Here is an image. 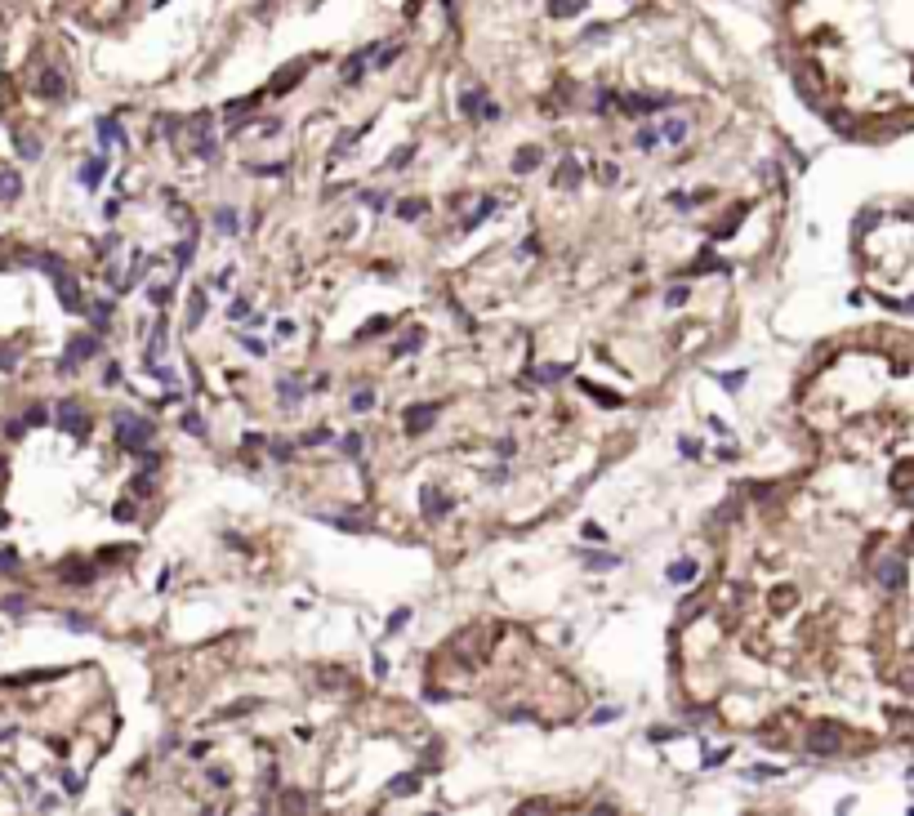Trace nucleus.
<instances>
[{
    "label": "nucleus",
    "mask_w": 914,
    "mask_h": 816,
    "mask_svg": "<svg viewBox=\"0 0 914 816\" xmlns=\"http://www.w3.org/2000/svg\"><path fill=\"white\" fill-rule=\"evenodd\" d=\"M72 94L63 58L45 45L23 0H0V206L23 196V165L45 157L31 107H58Z\"/></svg>",
    "instance_id": "f257e3e1"
},
{
    "label": "nucleus",
    "mask_w": 914,
    "mask_h": 816,
    "mask_svg": "<svg viewBox=\"0 0 914 816\" xmlns=\"http://www.w3.org/2000/svg\"><path fill=\"white\" fill-rule=\"evenodd\" d=\"M807 749H812V754H821V758L843 754V727L839 723H817V727H812V736H807Z\"/></svg>",
    "instance_id": "f03ea898"
},
{
    "label": "nucleus",
    "mask_w": 914,
    "mask_h": 816,
    "mask_svg": "<svg viewBox=\"0 0 914 816\" xmlns=\"http://www.w3.org/2000/svg\"><path fill=\"white\" fill-rule=\"evenodd\" d=\"M874 576H878V585H883L888 593H901V589H905V558H901V553H888V558H878Z\"/></svg>",
    "instance_id": "7ed1b4c3"
},
{
    "label": "nucleus",
    "mask_w": 914,
    "mask_h": 816,
    "mask_svg": "<svg viewBox=\"0 0 914 816\" xmlns=\"http://www.w3.org/2000/svg\"><path fill=\"white\" fill-rule=\"evenodd\" d=\"M620 107H625L629 116H647V112L674 107V94H647V98H638V94H625V98H620Z\"/></svg>",
    "instance_id": "20e7f679"
},
{
    "label": "nucleus",
    "mask_w": 914,
    "mask_h": 816,
    "mask_svg": "<svg viewBox=\"0 0 914 816\" xmlns=\"http://www.w3.org/2000/svg\"><path fill=\"white\" fill-rule=\"evenodd\" d=\"M437 410H442L437 402H428V406H410V410H406V433H410V438H420L424 428H433Z\"/></svg>",
    "instance_id": "39448f33"
},
{
    "label": "nucleus",
    "mask_w": 914,
    "mask_h": 816,
    "mask_svg": "<svg viewBox=\"0 0 914 816\" xmlns=\"http://www.w3.org/2000/svg\"><path fill=\"white\" fill-rule=\"evenodd\" d=\"M420 509H424V518H446V513H451V499L437 495L433 487H424L420 491Z\"/></svg>",
    "instance_id": "423d86ee"
},
{
    "label": "nucleus",
    "mask_w": 914,
    "mask_h": 816,
    "mask_svg": "<svg viewBox=\"0 0 914 816\" xmlns=\"http://www.w3.org/2000/svg\"><path fill=\"white\" fill-rule=\"evenodd\" d=\"M420 785H424V772H406V776L388 780V798H410V794H420Z\"/></svg>",
    "instance_id": "0eeeda50"
},
{
    "label": "nucleus",
    "mask_w": 914,
    "mask_h": 816,
    "mask_svg": "<svg viewBox=\"0 0 914 816\" xmlns=\"http://www.w3.org/2000/svg\"><path fill=\"white\" fill-rule=\"evenodd\" d=\"M304 72H308V63H294V68H286V72H277V80H272V94H290L299 80H304Z\"/></svg>",
    "instance_id": "6e6552de"
},
{
    "label": "nucleus",
    "mask_w": 914,
    "mask_h": 816,
    "mask_svg": "<svg viewBox=\"0 0 914 816\" xmlns=\"http://www.w3.org/2000/svg\"><path fill=\"white\" fill-rule=\"evenodd\" d=\"M540 161H544L540 147H522V152L513 157V174H531V170H540Z\"/></svg>",
    "instance_id": "1a4fd4ad"
},
{
    "label": "nucleus",
    "mask_w": 914,
    "mask_h": 816,
    "mask_svg": "<svg viewBox=\"0 0 914 816\" xmlns=\"http://www.w3.org/2000/svg\"><path fill=\"white\" fill-rule=\"evenodd\" d=\"M420 348H424V326H415V330L402 335V344L393 348V357H410V353H420Z\"/></svg>",
    "instance_id": "9d476101"
},
{
    "label": "nucleus",
    "mask_w": 914,
    "mask_h": 816,
    "mask_svg": "<svg viewBox=\"0 0 914 816\" xmlns=\"http://www.w3.org/2000/svg\"><path fill=\"white\" fill-rule=\"evenodd\" d=\"M696 562L687 558V562H669V571H664V580H669V585H687V580H696Z\"/></svg>",
    "instance_id": "9b49d317"
},
{
    "label": "nucleus",
    "mask_w": 914,
    "mask_h": 816,
    "mask_svg": "<svg viewBox=\"0 0 914 816\" xmlns=\"http://www.w3.org/2000/svg\"><path fill=\"white\" fill-rule=\"evenodd\" d=\"M687 129H691V125L683 121V116H678V121H664V125H660V143H674V147H678V143L687 139Z\"/></svg>",
    "instance_id": "f8f14e48"
},
{
    "label": "nucleus",
    "mask_w": 914,
    "mask_h": 816,
    "mask_svg": "<svg viewBox=\"0 0 914 816\" xmlns=\"http://www.w3.org/2000/svg\"><path fill=\"white\" fill-rule=\"evenodd\" d=\"M482 103H487V90H464L459 94V112L464 116H482Z\"/></svg>",
    "instance_id": "ddd939ff"
},
{
    "label": "nucleus",
    "mask_w": 914,
    "mask_h": 816,
    "mask_svg": "<svg viewBox=\"0 0 914 816\" xmlns=\"http://www.w3.org/2000/svg\"><path fill=\"white\" fill-rule=\"evenodd\" d=\"M214 228H219L223 237H237V210H232V206H219V210H214Z\"/></svg>",
    "instance_id": "4468645a"
},
{
    "label": "nucleus",
    "mask_w": 914,
    "mask_h": 816,
    "mask_svg": "<svg viewBox=\"0 0 914 816\" xmlns=\"http://www.w3.org/2000/svg\"><path fill=\"white\" fill-rule=\"evenodd\" d=\"M201 317H206V290H192V299H188V330L201 326Z\"/></svg>",
    "instance_id": "2eb2a0df"
},
{
    "label": "nucleus",
    "mask_w": 914,
    "mask_h": 816,
    "mask_svg": "<svg viewBox=\"0 0 914 816\" xmlns=\"http://www.w3.org/2000/svg\"><path fill=\"white\" fill-rule=\"evenodd\" d=\"M192 152L201 157V161H214V157H219V143H214V134H206V129H201V134L192 139Z\"/></svg>",
    "instance_id": "dca6fc26"
},
{
    "label": "nucleus",
    "mask_w": 914,
    "mask_h": 816,
    "mask_svg": "<svg viewBox=\"0 0 914 816\" xmlns=\"http://www.w3.org/2000/svg\"><path fill=\"white\" fill-rule=\"evenodd\" d=\"M580 558H585L589 571H616L620 567V558H611V553H580Z\"/></svg>",
    "instance_id": "f3484780"
},
{
    "label": "nucleus",
    "mask_w": 914,
    "mask_h": 816,
    "mask_svg": "<svg viewBox=\"0 0 914 816\" xmlns=\"http://www.w3.org/2000/svg\"><path fill=\"white\" fill-rule=\"evenodd\" d=\"M255 107H259V94H255V98H232V103L223 107V116H228V121H237V116H245V112H255Z\"/></svg>",
    "instance_id": "a211bd4d"
},
{
    "label": "nucleus",
    "mask_w": 914,
    "mask_h": 816,
    "mask_svg": "<svg viewBox=\"0 0 914 816\" xmlns=\"http://www.w3.org/2000/svg\"><path fill=\"white\" fill-rule=\"evenodd\" d=\"M585 9V0H548V14L553 18H571V14H580Z\"/></svg>",
    "instance_id": "6ab92c4d"
},
{
    "label": "nucleus",
    "mask_w": 914,
    "mask_h": 816,
    "mask_svg": "<svg viewBox=\"0 0 914 816\" xmlns=\"http://www.w3.org/2000/svg\"><path fill=\"white\" fill-rule=\"evenodd\" d=\"M281 812H308V794H299V790H281Z\"/></svg>",
    "instance_id": "aec40b11"
},
{
    "label": "nucleus",
    "mask_w": 914,
    "mask_h": 816,
    "mask_svg": "<svg viewBox=\"0 0 914 816\" xmlns=\"http://www.w3.org/2000/svg\"><path fill=\"white\" fill-rule=\"evenodd\" d=\"M361 134H366V129H348V134H339V143L330 147V165H335V161H339V157H344V152H348V147H353Z\"/></svg>",
    "instance_id": "412c9836"
},
{
    "label": "nucleus",
    "mask_w": 914,
    "mask_h": 816,
    "mask_svg": "<svg viewBox=\"0 0 914 816\" xmlns=\"http://www.w3.org/2000/svg\"><path fill=\"white\" fill-rule=\"evenodd\" d=\"M397 214H402L406 223H415V219H420V214H424V201H420V196H406V201L397 206Z\"/></svg>",
    "instance_id": "4be33fe9"
},
{
    "label": "nucleus",
    "mask_w": 914,
    "mask_h": 816,
    "mask_svg": "<svg viewBox=\"0 0 914 816\" xmlns=\"http://www.w3.org/2000/svg\"><path fill=\"white\" fill-rule=\"evenodd\" d=\"M277 393H281V402H286V406H299V397H304V388H299L294 379H281Z\"/></svg>",
    "instance_id": "5701e85b"
},
{
    "label": "nucleus",
    "mask_w": 914,
    "mask_h": 816,
    "mask_svg": "<svg viewBox=\"0 0 914 816\" xmlns=\"http://www.w3.org/2000/svg\"><path fill=\"white\" fill-rule=\"evenodd\" d=\"M339 455H348V460L361 455V433H344V438H339Z\"/></svg>",
    "instance_id": "b1692460"
},
{
    "label": "nucleus",
    "mask_w": 914,
    "mask_h": 816,
    "mask_svg": "<svg viewBox=\"0 0 914 816\" xmlns=\"http://www.w3.org/2000/svg\"><path fill=\"white\" fill-rule=\"evenodd\" d=\"M384 330H388V317H371V322H366V326L357 330V339H371V335H384Z\"/></svg>",
    "instance_id": "393cba45"
},
{
    "label": "nucleus",
    "mask_w": 914,
    "mask_h": 816,
    "mask_svg": "<svg viewBox=\"0 0 914 816\" xmlns=\"http://www.w3.org/2000/svg\"><path fill=\"white\" fill-rule=\"evenodd\" d=\"M192 255H196V237H183V241H179V255H174V259H179V268H188Z\"/></svg>",
    "instance_id": "a878e982"
},
{
    "label": "nucleus",
    "mask_w": 914,
    "mask_h": 816,
    "mask_svg": "<svg viewBox=\"0 0 914 816\" xmlns=\"http://www.w3.org/2000/svg\"><path fill=\"white\" fill-rule=\"evenodd\" d=\"M410 157H415V143H402V147H397V152L388 157V165H393V170H406V161H410Z\"/></svg>",
    "instance_id": "bb28decb"
},
{
    "label": "nucleus",
    "mask_w": 914,
    "mask_h": 816,
    "mask_svg": "<svg viewBox=\"0 0 914 816\" xmlns=\"http://www.w3.org/2000/svg\"><path fill=\"white\" fill-rule=\"evenodd\" d=\"M558 183H562V188H575V183H580V170H575V161H562V170H558Z\"/></svg>",
    "instance_id": "cd10ccee"
},
{
    "label": "nucleus",
    "mask_w": 914,
    "mask_h": 816,
    "mask_svg": "<svg viewBox=\"0 0 914 816\" xmlns=\"http://www.w3.org/2000/svg\"><path fill=\"white\" fill-rule=\"evenodd\" d=\"M745 379H750L745 371H727V375H718V384H723L727 393H740V384H745Z\"/></svg>",
    "instance_id": "c85d7f7f"
},
{
    "label": "nucleus",
    "mask_w": 914,
    "mask_h": 816,
    "mask_svg": "<svg viewBox=\"0 0 914 816\" xmlns=\"http://www.w3.org/2000/svg\"><path fill=\"white\" fill-rule=\"evenodd\" d=\"M112 522H134V504H129V499H116V504H112Z\"/></svg>",
    "instance_id": "c756f323"
},
{
    "label": "nucleus",
    "mask_w": 914,
    "mask_h": 816,
    "mask_svg": "<svg viewBox=\"0 0 914 816\" xmlns=\"http://www.w3.org/2000/svg\"><path fill=\"white\" fill-rule=\"evenodd\" d=\"M375 54H379V58H375V68H388V63H393L397 54H402V45H397V41H393V45H379Z\"/></svg>",
    "instance_id": "7c9ffc66"
},
{
    "label": "nucleus",
    "mask_w": 914,
    "mask_h": 816,
    "mask_svg": "<svg viewBox=\"0 0 914 816\" xmlns=\"http://www.w3.org/2000/svg\"><path fill=\"white\" fill-rule=\"evenodd\" d=\"M634 143H638V152H652V147L660 143V129H638V139H634Z\"/></svg>",
    "instance_id": "2f4dec72"
},
{
    "label": "nucleus",
    "mask_w": 914,
    "mask_h": 816,
    "mask_svg": "<svg viewBox=\"0 0 914 816\" xmlns=\"http://www.w3.org/2000/svg\"><path fill=\"white\" fill-rule=\"evenodd\" d=\"M585 393H593L602 406H625V397H620V393H602V388H593V384H585Z\"/></svg>",
    "instance_id": "473e14b6"
},
{
    "label": "nucleus",
    "mask_w": 914,
    "mask_h": 816,
    "mask_svg": "<svg viewBox=\"0 0 914 816\" xmlns=\"http://www.w3.org/2000/svg\"><path fill=\"white\" fill-rule=\"evenodd\" d=\"M536 375L544 379V384H553V379H562V375H567V366H540V371H531V379H536Z\"/></svg>",
    "instance_id": "72a5a7b5"
},
{
    "label": "nucleus",
    "mask_w": 914,
    "mask_h": 816,
    "mask_svg": "<svg viewBox=\"0 0 914 816\" xmlns=\"http://www.w3.org/2000/svg\"><path fill=\"white\" fill-rule=\"evenodd\" d=\"M183 428H188L192 438H206V424H201V415H196V410H188V415H183Z\"/></svg>",
    "instance_id": "f704fd0d"
},
{
    "label": "nucleus",
    "mask_w": 914,
    "mask_h": 816,
    "mask_svg": "<svg viewBox=\"0 0 914 816\" xmlns=\"http://www.w3.org/2000/svg\"><path fill=\"white\" fill-rule=\"evenodd\" d=\"M687 295H691L687 286H669V295H664V304H669V308H683V304H687Z\"/></svg>",
    "instance_id": "c9c22d12"
},
{
    "label": "nucleus",
    "mask_w": 914,
    "mask_h": 816,
    "mask_svg": "<svg viewBox=\"0 0 914 816\" xmlns=\"http://www.w3.org/2000/svg\"><path fill=\"white\" fill-rule=\"evenodd\" d=\"M371 406H375V393L371 388H357L353 393V410H371Z\"/></svg>",
    "instance_id": "e433bc0d"
},
{
    "label": "nucleus",
    "mask_w": 914,
    "mask_h": 816,
    "mask_svg": "<svg viewBox=\"0 0 914 816\" xmlns=\"http://www.w3.org/2000/svg\"><path fill=\"white\" fill-rule=\"evenodd\" d=\"M255 174H259V179H277V174H286V165H281V161H268V165H255Z\"/></svg>",
    "instance_id": "4c0bfd02"
},
{
    "label": "nucleus",
    "mask_w": 914,
    "mask_h": 816,
    "mask_svg": "<svg viewBox=\"0 0 914 816\" xmlns=\"http://www.w3.org/2000/svg\"><path fill=\"white\" fill-rule=\"evenodd\" d=\"M406 620H410V607H397V611L388 615V634H397V629H402Z\"/></svg>",
    "instance_id": "58836bf2"
},
{
    "label": "nucleus",
    "mask_w": 914,
    "mask_h": 816,
    "mask_svg": "<svg viewBox=\"0 0 914 816\" xmlns=\"http://www.w3.org/2000/svg\"><path fill=\"white\" fill-rule=\"evenodd\" d=\"M495 455H500V460H513V455H518V442H513V438H500V446H495Z\"/></svg>",
    "instance_id": "ea45409f"
},
{
    "label": "nucleus",
    "mask_w": 914,
    "mask_h": 816,
    "mask_svg": "<svg viewBox=\"0 0 914 816\" xmlns=\"http://www.w3.org/2000/svg\"><path fill=\"white\" fill-rule=\"evenodd\" d=\"M268 451H272V460H290L294 446H290V442H268Z\"/></svg>",
    "instance_id": "a19ab883"
},
{
    "label": "nucleus",
    "mask_w": 914,
    "mask_h": 816,
    "mask_svg": "<svg viewBox=\"0 0 914 816\" xmlns=\"http://www.w3.org/2000/svg\"><path fill=\"white\" fill-rule=\"evenodd\" d=\"M767 776H780V768H767V763H758V768H750V780H767Z\"/></svg>",
    "instance_id": "79ce46f5"
},
{
    "label": "nucleus",
    "mask_w": 914,
    "mask_h": 816,
    "mask_svg": "<svg viewBox=\"0 0 914 816\" xmlns=\"http://www.w3.org/2000/svg\"><path fill=\"white\" fill-rule=\"evenodd\" d=\"M772 607L780 611V607H794V589H776V598H772Z\"/></svg>",
    "instance_id": "37998d69"
},
{
    "label": "nucleus",
    "mask_w": 914,
    "mask_h": 816,
    "mask_svg": "<svg viewBox=\"0 0 914 816\" xmlns=\"http://www.w3.org/2000/svg\"><path fill=\"white\" fill-rule=\"evenodd\" d=\"M500 116H504V112H500V103H491V98L482 103V121H500Z\"/></svg>",
    "instance_id": "c03bdc74"
},
{
    "label": "nucleus",
    "mask_w": 914,
    "mask_h": 816,
    "mask_svg": "<svg viewBox=\"0 0 914 816\" xmlns=\"http://www.w3.org/2000/svg\"><path fill=\"white\" fill-rule=\"evenodd\" d=\"M597 179H602V183H616V179H620V170L607 161V165H597Z\"/></svg>",
    "instance_id": "a18cd8bd"
},
{
    "label": "nucleus",
    "mask_w": 914,
    "mask_h": 816,
    "mask_svg": "<svg viewBox=\"0 0 914 816\" xmlns=\"http://www.w3.org/2000/svg\"><path fill=\"white\" fill-rule=\"evenodd\" d=\"M674 736H683L678 727H652V741H674Z\"/></svg>",
    "instance_id": "49530a36"
},
{
    "label": "nucleus",
    "mask_w": 914,
    "mask_h": 816,
    "mask_svg": "<svg viewBox=\"0 0 914 816\" xmlns=\"http://www.w3.org/2000/svg\"><path fill=\"white\" fill-rule=\"evenodd\" d=\"M147 299H152V304H170V286H152Z\"/></svg>",
    "instance_id": "de8ad7c7"
},
{
    "label": "nucleus",
    "mask_w": 914,
    "mask_h": 816,
    "mask_svg": "<svg viewBox=\"0 0 914 816\" xmlns=\"http://www.w3.org/2000/svg\"><path fill=\"white\" fill-rule=\"evenodd\" d=\"M678 446H683V455H687V460H696V455H701V442H696V438H683Z\"/></svg>",
    "instance_id": "09e8293b"
},
{
    "label": "nucleus",
    "mask_w": 914,
    "mask_h": 816,
    "mask_svg": "<svg viewBox=\"0 0 914 816\" xmlns=\"http://www.w3.org/2000/svg\"><path fill=\"white\" fill-rule=\"evenodd\" d=\"M245 312H250V304H245V299H237V304H232V308H228V317H232V322H241V317H245Z\"/></svg>",
    "instance_id": "8fccbe9b"
},
{
    "label": "nucleus",
    "mask_w": 914,
    "mask_h": 816,
    "mask_svg": "<svg viewBox=\"0 0 914 816\" xmlns=\"http://www.w3.org/2000/svg\"><path fill=\"white\" fill-rule=\"evenodd\" d=\"M317 442H326L322 428H312V433H304V438H299V446H317Z\"/></svg>",
    "instance_id": "3c124183"
},
{
    "label": "nucleus",
    "mask_w": 914,
    "mask_h": 816,
    "mask_svg": "<svg viewBox=\"0 0 914 816\" xmlns=\"http://www.w3.org/2000/svg\"><path fill=\"white\" fill-rule=\"evenodd\" d=\"M611 719H620V709H593V723H611Z\"/></svg>",
    "instance_id": "603ef678"
},
{
    "label": "nucleus",
    "mask_w": 914,
    "mask_h": 816,
    "mask_svg": "<svg viewBox=\"0 0 914 816\" xmlns=\"http://www.w3.org/2000/svg\"><path fill=\"white\" fill-rule=\"evenodd\" d=\"M709 768H718V763H727V749H713V754H705Z\"/></svg>",
    "instance_id": "864d4df0"
},
{
    "label": "nucleus",
    "mask_w": 914,
    "mask_h": 816,
    "mask_svg": "<svg viewBox=\"0 0 914 816\" xmlns=\"http://www.w3.org/2000/svg\"><path fill=\"white\" fill-rule=\"evenodd\" d=\"M245 348H250L255 357H263V353H268V344H263V339H245Z\"/></svg>",
    "instance_id": "5fc2aeb1"
}]
</instances>
